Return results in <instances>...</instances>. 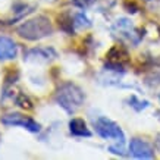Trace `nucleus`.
<instances>
[{
	"instance_id": "nucleus-1",
	"label": "nucleus",
	"mask_w": 160,
	"mask_h": 160,
	"mask_svg": "<svg viewBox=\"0 0 160 160\" xmlns=\"http://www.w3.org/2000/svg\"><path fill=\"white\" fill-rule=\"evenodd\" d=\"M54 100L66 113L73 115L84 104L85 94L77 84L63 82L59 85L56 92H54Z\"/></svg>"
},
{
	"instance_id": "nucleus-2",
	"label": "nucleus",
	"mask_w": 160,
	"mask_h": 160,
	"mask_svg": "<svg viewBox=\"0 0 160 160\" xmlns=\"http://www.w3.org/2000/svg\"><path fill=\"white\" fill-rule=\"evenodd\" d=\"M16 32L24 40L38 41V40H43L53 34V25L47 16L38 15V16H34V18L22 22L16 28Z\"/></svg>"
},
{
	"instance_id": "nucleus-3",
	"label": "nucleus",
	"mask_w": 160,
	"mask_h": 160,
	"mask_svg": "<svg viewBox=\"0 0 160 160\" xmlns=\"http://www.w3.org/2000/svg\"><path fill=\"white\" fill-rule=\"evenodd\" d=\"M94 129L97 132V135L102 137L103 140H115L116 142L125 144V134L122 131V128L109 118H98L97 121L94 122Z\"/></svg>"
},
{
	"instance_id": "nucleus-4",
	"label": "nucleus",
	"mask_w": 160,
	"mask_h": 160,
	"mask_svg": "<svg viewBox=\"0 0 160 160\" xmlns=\"http://www.w3.org/2000/svg\"><path fill=\"white\" fill-rule=\"evenodd\" d=\"M113 32L118 37H121V40H123L126 43H131L132 46H137L144 37L142 31L137 28L135 25L132 24V21L128 19V18L116 19V22L113 24Z\"/></svg>"
},
{
	"instance_id": "nucleus-5",
	"label": "nucleus",
	"mask_w": 160,
	"mask_h": 160,
	"mask_svg": "<svg viewBox=\"0 0 160 160\" xmlns=\"http://www.w3.org/2000/svg\"><path fill=\"white\" fill-rule=\"evenodd\" d=\"M0 122L6 126H21L27 131L32 132V134H37L40 132V123L37 121H34L31 116H25L22 113H18V112H13V113H8L5 116L0 118Z\"/></svg>"
},
{
	"instance_id": "nucleus-6",
	"label": "nucleus",
	"mask_w": 160,
	"mask_h": 160,
	"mask_svg": "<svg viewBox=\"0 0 160 160\" xmlns=\"http://www.w3.org/2000/svg\"><path fill=\"white\" fill-rule=\"evenodd\" d=\"M58 58V52L52 47H35L24 53L25 62L32 63H49Z\"/></svg>"
},
{
	"instance_id": "nucleus-7",
	"label": "nucleus",
	"mask_w": 160,
	"mask_h": 160,
	"mask_svg": "<svg viewBox=\"0 0 160 160\" xmlns=\"http://www.w3.org/2000/svg\"><path fill=\"white\" fill-rule=\"evenodd\" d=\"M129 151L135 159H153L154 157V148L147 141L141 138H132L129 142Z\"/></svg>"
},
{
	"instance_id": "nucleus-8",
	"label": "nucleus",
	"mask_w": 160,
	"mask_h": 160,
	"mask_svg": "<svg viewBox=\"0 0 160 160\" xmlns=\"http://www.w3.org/2000/svg\"><path fill=\"white\" fill-rule=\"evenodd\" d=\"M18 56V46L12 38L0 35V60H13Z\"/></svg>"
},
{
	"instance_id": "nucleus-9",
	"label": "nucleus",
	"mask_w": 160,
	"mask_h": 160,
	"mask_svg": "<svg viewBox=\"0 0 160 160\" xmlns=\"http://www.w3.org/2000/svg\"><path fill=\"white\" fill-rule=\"evenodd\" d=\"M69 132L72 134L73 137H78V138H88L91 137V131L88 129L87 123L82 118H72L69 121Z\"/></svg>"
},
{
	"instance_id": "nucleus-10",
	"label": "nucleus",
	"mask_w": 160,
	"mask_h": 160,
	"mask_svg": "<svg viewBox=\"0 0 160 160\" xmlns=\"http://www.w3.org/2000/svg\"><path fill=\"white\" fill-rule=\"evenodd\" d=\"M73 16V27L75 29H87L91 27V21L87 18V15L84 12H78V13L72 15Z\"/></svg>"
},
{
	"instance_id": "nucleus-11",
	"label": "nucleus",
	"mask_w": 160,
	"mask_h": 160,
	"mask_svg": "<svg viewBox=\"0 0 160 160\" xmlns=\"http://www.w3.org/2000/svg\"><path fill=\"white\" fill-rule=\"evenodd\" d=\"M128 103H129V107H132L137 112L144 110V109H147V107L150 106V103L147 102V100H140L137 96H131V97L128 98Z\"/></svg>"
},
{
	"instance_id": "nucleus-12",
	"label": "nucleus",
	"mask_w": 160,
	"mask_h": 160,
	"mask_svg": "<svg viewBox=\"0 0 160 160\" xmlns=\"http://www.w3.org/2000/svg\"><path fill=\"white\" fill-rule=\"evenodd\" d=\"M15 103L18 104V106H21L22 109H27V110H31V109H34V106H32V102L29 100L25 94H18L16 96V98H15Z\"/></svg>"
},
{
	"instance_id": "nucleus-13",
	"label": "nucleus",
	"mask_w": 160,
	"mask_h": 160,
	"mask_svg": "<svg viewBox=\"0 0 160 160\" xmlns=\"http://www.w3.org/2000/svg\"><path fill=\"white\" fill-rule=\"evenodd\" d=\"M73 5L79 8V9H88V8H91L97 0H71Z\"/></svg>"
},
{
	"instance_id": "nucleus-14",
	"label": "nucleus",
	"mask_w": 160,
	"mask_h": 160,
	"mask_svg": "<svg viewBox=\"0 0 160 160\" xmlns=\"http://www.w3.org/2000/svg\"><path fill=\"white\" fill-rule=\"evenodd\" d=\"M156 147H157V150L160 151V135H157V140H156Z\"/></svg>"
},
{
	"instance_id": "nucleus-15",
	"label": "nucleus",
	"mask_w": 160,
	"mask_h": 160,
	"mask_svg": "<svg viewBox=\"0 0 160 160\" xmlns=\"http://www.w3.org/2000/svg\"><path fill=\"white\" fill-rule=\"evenodd\" d=\"M159 98H160V97H159Z\"/></svg>"
}]
</instances>
